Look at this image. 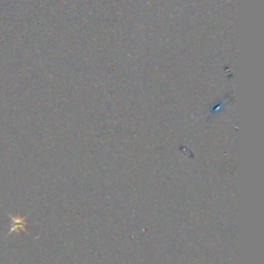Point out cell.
Wrapping results in <instances>:
<instances>
[{
  "label": "cell",
  "mask_w": 264,
  "mask_h": 264,
  "mask_svg": "<svg viewBox=\"0 0 264 264\" xmlns=\"http://www.w3.org/2000/svg\"><path fill=\"white\" fill-rule=\"evenodd\" d=\"M7 215L10 218V221H12V226H10V229L8 231L7 235L12 234V232H16V231L19 232V230H22L28 234V231L25 229V225L27 224L26 223V217H20V216L15 217V216L10 215V214H7Z\"/></svg>",
  "instance_id": "cell-1"
}]
</instances>
